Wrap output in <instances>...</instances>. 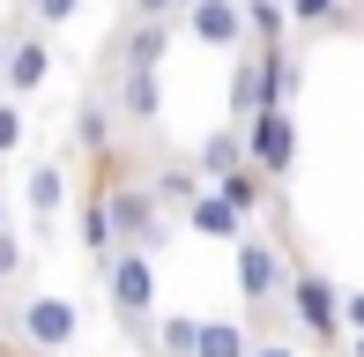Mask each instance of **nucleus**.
Here are the masks:
<instances>
[{
  "mask_svg": "<svg viewBox=\"0 0 364 357\" xmlns=\"http://www.w3.org/2000/svg\"><path fill=\"white\" fill-rule=\"evenodd\" d=\"M290 149H297V127L283 105H260L253 112V142H245V156H253L260 171H290Z\"/></svg>",
  "mask_w": 364,
  "mask_h": 357,
  "instance_id": "f257e3e1",
  "label": "nucleus"
},
{
  "mask_svg": "<svg viewBox=\"0 0 364 357\" xmlns=\"http://www.w3.org/2000/svg\"><path fill=\"white\" fill-rule=\"evenodd\" d=\"M290 313L305 320L312 335H335V320H342V290L327 283V275H312V268H297V283H290Z\"/></svg>",
  "mask_w": 364,
  "mask_h": 357,
  "instance_id": "f03ea898",
  "label": "nucleus"
},
{
  "mask_svg": "<svg viewBox=\"0 0 364 357\" xmlns=\"http://www.w3.org/2000/svg\"><path fill=\"white\" fill-rule=\"evenodd\" d=\"M105 208L119 238H134V246L156 238V186H105Z\"/></svg>",
  "mask_w": 364,
  "mask_h": 357,
  "instance_id": "7ed1b4c3",
  "label": "nucleus"
},
{
  "mask_svg": "<svg viewBox=\"0 0 364 357\" xmlns=\"http://www.w3.org/2000/svg\"><path fill=\"white\" fill-rule=\"evenodd\" d=\"M23 343L30 350H68L75 343V305L68 298H30L23 305Z\"/></svg>",
  "mask_w": 364,
  "mask_h": 357,
  "instance_id": "20e7f679",
  "label": "nucleus"
},
{
  "mask_svg": "<svg viewBox=\"0 0 364 357\" xmlns=\"http://www.w3.org/2000/svg\"><path fill=\"white\" fill-rule=\"evenodd\" d=\"M112 305H119V320H149V305H156V275H149L141 253H119V261H112Z\"/></svg>",
  "mask_w": 364,
  "mask_h": 357,
  "instance_id": "39448f33",
  "label": "nucleus"
},
{
  "mask_svg": "<svg viewBox=\"0 0 364 357\" xmlns=\"http://www.w3.org/2000/svg\"><path fill=\"white\" fill-rule=\"evenodd\" d=\"M283 290V261L268 238H238V298H275Z\"/></svg>",
  "mask_w": 364,
  "mask_h": 357,
  "instance_id": "423d86ee",
  "label": "nucleus"
},
{
  "mask_svg": "<svg viewBox=\"0 0 364 357\" xmlns=\"http://www.w3.org/2000/svg\"><path fill=\"white\" fill-rule=\"evenodd\" d=\"M193 38L201 45H238L245 38V0H193Z\"/></svg>",
  "mask_w": 364,
  "mask_h": 357,
  "instance_id": "0eeeda50",
  "label": "nucleus"
},
{
  "mask_svg": "<svg viewBox=\"0 0 364 357\" xmlns=\"http://www.w3.org/2000/svg\"><path fill=\"white\" fill-rule=\"evenodd\" d=\"M260 105H268V53H260V60H238V75H230V112H238V127L253 119Z\"/></svg>",
  "mask_w": 364,
  "mask_h": 357,
  "instance_id": "6e6552de",
  "label": "nucleus"
},
{
  "mask_svg": "<svg viewBox=\"0 0 364 357\" xmlns=\"http://www.w3.org/2000/svg\"><path fill=\"white\" fill-rule=\"evenodd\" d=\"M186 223H193V231H208V238H238V231H245V216L223 201V193H193V201H186Z\"/></svg>",
  "mask_w": 364,
  "mask_h": 357,
  "instance_id": "1a4fd4ad",
  "label": "nucleus"
},
{
  "mask_svg": "<svg viewBox=\"0 0 364 357\" xmlns=\"http://www.w3.org/2000/svg\"><path fill=\"white\" fill-rule=\"evenodd\" d=\"M60 201H68V178H60V164H38V171H30V216H38V231L60 216Z\"/></svg>",
  "mask_w": 364,
  "mask_h": 357,
  "instance_id": "9d476101",
  "label": "nucleus"
},
{
  "mask_svg": "<svg viewBox=\"0 0 364 357\" xmlns=\"http://www.w3.org/2000/svg\"><path fill=\"white\" fill-rule=\"evenodd\" d=\"M127 112H134V127H156V68L149 60H127Z\"/></svg>",
  "mask_w": 364,
  "mask_h": 357,
  "instance_id": "9b49d317",
  "label": "nucleus"
},
{
  "mask_svg": "<svg viewBox=\"0 0 364 357\" xmlns=\"http://www.w3.org/2000/svg\"><path fill=\"white\" fill-rule=\"evenodd\" d=\"M216 193H223L230 208H238V216H253V208L268 201V186H260V178L245 171V164H230V171H216Z\"/></svg>",
  "mask_w": 364,
  "mask_h": 357,
  "instance_id": "f8f14e48",
  "label": "nucleus"
},
{
  "mask_svg": "<svg viewBox=\"0 0 364 357\" xmlns=\"http://www.w3.org/2000/svg\"><path fill=\"white\" fill-rule=\"evenodd\" d=\"M45 68H53V53H45L38 38L15 45V53H8V90H38V82H45Z\"/></svg>",
  "mask_w": 364,
  "mask_h": 357,
  "instance_id": "ddd939ff",
  "label": "nucleus"
},
{
  "mask_svg": "<svg viewBox=\"0 0 364 357\" xmlns=\"http://www.w3.org/2000/svg\"><path fill=\"white\" fill-rule=\"evenodd\" d=\"M193 357H245V328H230V320H201Z\"/></svg>",
  "mask_w": 364,
  "mask_h": 357,
  "instance_id": "4468645a",
  "label": "nucleus"
},
{
  "mask_svg": "<svg viewBox=\"0 0 364 357\" xmlns=\"http://www.w3.org/2000/svg\"><path fill=\"white\" fill-rule=\"evenodd\" d=\"M193 343H201V320H186V313H171V320L156 328V350H164V357H193Z\"/></svg>",
  "mask_w": 364,
  "mask_h": 357,
  "instance_id": "2eb2a0df",
  "label": "nucleus"
},
{
  "mask_svg": "<svg viewBox=\"0 0 364 357\" xmlns=\"http://www.w3.org/2000/svg\"><path fill=\"white\" fill-rule=\"evenodd\" d=\"M230 164H245V127H238V134H208L201 142V171H230Z\"/></svg>",
  "mask_w": 364,
  "mask_h": 357,
  "instance_id": "dca6fc26",
  "label": "nucleus"
},
{
  "mask_svg": "<svg viewBox=\"0 0 364 357\" xmlns=\"http://www.w3.org/2000/svg\"><path fill=\"white\" fill-rule=\"evenodd\" d=\"M112 238H119V231H112V208H105V193H97V201L82 208V246H90V253H112Z\"/></svg>",
  "mask_w": 364,
  "mask_h": 357,
  "instance_id": "f3484780",
  "label": "nucleus"
},
{
  "mask_svg": "<svg viewBox=\"0 0 364 357\" xmlns=\"http://www.w3.org/2000/svg\"><path fill=\"white\" fill-rule=\"evenodd\" d=\"M290 97H297V60L268 53V105H290Z\"/></svg>",
  "mask_w": 364,
  "mask_h": 357,
  "instance_id": "a211bd4d",
  "label": "nucleus"
},
{
  "mask_svg": "<svg viewBox=\"0 0 364 357\" xmlns=\"http://www.w3.org/2000/svg\"><path fill=\"white\" fill-rule=\"evenodd\" d=\"M156 201H164V208L193 201V171H186V164H164V171H156Z\"/></svg>",
  "mask_w": 364,
  "mask_h": 357,
  "instance_id": "6ab92c4d",
  "label": "nucleus"
},
{
  "mask_svg": "<svg viewBox=\"0 0 364 357\" xmlns=\"http://www.w3.org/2000/svg\"><path fill=\"white\" fill-rule=\"evenodd\" d=\"M75 142H82V149H105V142H112V119H105V112H82V119H75Z\"/></svg>",
  "mask_w": 364,
  "mask_h": 357,
  "instance_id": "aec40b11",
  "label": "nucleus"
},
{
  "mask_svg": "<svg viewBox=\"0 0 364 357\" xmlns=\"http://www.w3.org/2000/svg\"><path fill=\"white\" fill-rule=\"evenodd\" d=\"M156 53H164V30H156V23H141V30H134V45H127V60H149V68H156Z\"/></svg>",
  "mask_w": 364,
  "mask_h": 357,
  "instance_id": "412c9836",
  "label": "nucleus"
},
{
  "mask_svg": "<svg viewBox=\"0 0 364 357\" xmlns=\"http://www.w3.org/2000/svg\"><path fill=\"white\" fill-rule=\"evenodd\" d=\"M342 0H290V23H335Z\"/></svg>",
  "mask_w": 364,
  "mask_h": 357,
  "instance_id": "4be33fe9",
  "label": "nucleus"
},
{
  "mask_svg": "<svg viewBox=\"0 0 364 357\" xmlns=\"http://www.w3.org/2000/svg\"><path fill=\"white\" fill-rule=\"evenodd\" d=\"M245 23H253V30H268V38H275V30H283V8H268V0H245Z\"/></svg>",
  "mask_w": 364,
  "mask_h": 357,
  "instance_id": "5701e85b",
  "label": "nucleus"
},
{
  "mask_svg": "<svg viewBox=\"0 0 364 357\" xmlns=\"http://www.w3.org/2000/svg\"><path fill=\"white\" fill-rule=\"evenodd\" d=\"M15 142H23V112L0 105V149H15Z\"/></svg>",
  "mask_w": 364,
  "mask_h": 357,
  "instance_id": "b1692460",
  "label": "nucleus"
},
{
  "mask_svg": "<svg viewBox=\"0 0 364 357\" xmlns=\"http://www.w3.org/2000/svg\"><path fill=\"white\" fill-rule=\"evenodd\" d=\"M15 268H23V246H15L8 223H0V275H15Z\"/></svg>",
  "mask_w": 364,
  "mask_h": 357,
  "instance_id": "393cba45",
  "label": "nucleus"
},
{
  "mask_svg": "<svg viewBox=\"0 0 364 357\" xmlns=\"http://www.w3.org/2000/svg\"><path fill=\"white\" fill-rule=\"evenodd\" d=\"M75 8H82V0H38V23H68Z\"/></svg>",
  "mask_w": 364,
  "mask_h": 357,
  "instance_id": "a878e982",
  "label": "nucleus"
},
{
  "mask_svg": "<svg viewBox=\"0 0 364 357\" xmlns=\"http://www.w3.org/2000/svg\"><path fill=\"white\" fill-rule=\"evenodd\" d=\"M342 328L364 335V290H357V298H342Z\"/></svg>",
  "mask_w": 364,
  "mask_h": 357,
  "instance_id": "bb28decb",
  "label": "nucleus"
},
{
  "mask_svg": "<svg viewBox=\"0 0 364 357\" xmlns=\"http://www.w3.org/2000/svg\"><path fill=\"white\" fill-rule=\"evenodd\" d=\"M141 15H171V8H193V0H134Z\"/></svg>",
  "mask_w": 364,
  "mask_h": 357,
  "instance_id": "cd10ccee",
  "label": "nucleus"
},
{
  "mask_svg": "<svg viewBox=\"0 0 364 357\" xmlns=\"http://www.w3.org/2000/svg\"><path fill=\"white\" fill-rule=\"evenodd\" d=\"M245 357H290V350L283 343H260V350H245Z\"/></svg>",
  "mask_w": 364,
  "mask_h": 357,
  "instance_id": "c85d7f7f",
  "label": "nucleus"
},
{
  "mask_svg": "<svg viewBox=\"0 0 364 357\" xmlns=\"http://www.w3.org/2000/svg\"><path fill=\"white\" fill-rule=\"evenodd\" d=\"M350 357H364V335H357V343H350Z\"/></svg>",
  "mask_w": 364,
  "mask_h": 357,
  "instance_id": "c756f323",
  "label": "nucleus"
},
{
  "mask_svg": "<svg viewBox=\"0 0 364 357\" xmlns=\"http://www.w3.org/2000/svg\"><path fill=\"white\" fill-rule=\"evenodd\" d=\"M0 68H8V38H0Z\"/></svg>",
  "mask_w": 364,
  "mask_h": 357,
  "instance_id": "7c9ffc66",
  "label": "nucleus"
}]
</instances>
